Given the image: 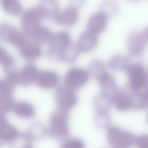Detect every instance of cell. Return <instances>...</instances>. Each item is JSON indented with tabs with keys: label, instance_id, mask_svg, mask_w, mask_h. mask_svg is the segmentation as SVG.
Returning a JSON list of instances; mask_svg holds the SVG:
<instances>
[{
	"label": "cell",
	"instance_id": "obj_12",
	"mask_svg": "<svg viewBox=\"0 0 148 148\" xmlns=\"http://www.w3.org/2000/svg\"><path fill=\"white\" fill-rule=\"evenodd\" d=\"M77 7L71 5L61 12H59L53 21L64 26H71L75 24L78 18Z\"/></svg>",
	"mask_w": 148,
	"mask_h": 148
},
{
	"label": "cell",
	"instance_id": "obj_27",
	"mask_svg": "<svg viewBox=\"0 0 148 148\" xmlns=\"http://www.w3.org/2000/svg\"><path fill=\"white\" fill-rule=\"evenodd\" d=\"M39 4L42 7L45 13L46 17L53 21L59 12L58 5L54 1H42Z\"/></svg>",
	"mask_w": 148,
	"mask_h": 148
},
{
	"label": "cell",
	"instance_id": "obj_26",
	"mask_svg": "<svg viewBox=\"0 0 148 148\" xmlns=\"http://www.w3.org/2000/svg\"><path fill=\"white\" fill-rule=\"evenodd\" d=\"M1 7L7 13L12 15L16 16L21 12L22 6L18 1L15 0H2Z\"/></svg>",
	"mask_w": 148,
	"mask_h": 148
},
{
	"label": "cell",
	"instance_id": "obj_34",
	"mask_svg": "<svg viewBox=\"0 0 148 148\" xmlns=\"http://www.w3.org/2000/svg\"><path fill=\"white\" fill-rule=\"evenodd\" d=\"M28 148V147H26V148Z\"/></svg>",
	"mask_w": 148,
	"mask_h": 148
},
{
	"label": "cell",
	"instance_id": "obj_25",
	"mask_svg": "<svg viewBox=\"0 0 148 148\" xmlns=\"http://www.w3.org/2000/svg\"><path fill=\"white\" fill-rule=\"evenodd\" d=\"M116 110L123 112L130 108V101L128 95L122 90L119 92L113 100V103Z\"/></svg>",
	"mask_w": 148,
	"mask_h": 148
},
{
	"label": "cell",
	"instance_id": "obj_32",
	"mask_svg": "<svg viewBox=\"0 0 148 148\" xmlns=\"http://www.w3.org/2000/svg\"><path fill=\"white\" fill-rule=\"evenodd\" d=\"M61 148H84L82 141L77 139H72L66 142Z\"/></svg>",
	"mask_w": 148,
	"mask_h": 148
},
{
	"label": "cell",
	"instance_id": "obj_31",
	"mask_svg": "<svg viewBox=\"0 0 148 148\" xmlns=\"http://www.w3.org/2000/svg\"><path fill=\"white\" fill-rule=\"evenodd\" d=\"M95 122L100 125H107L109 123L110 117L108 112H97L95 117Z\"/></svg>",
	"mask_w": 148,
	"mask_h": 148
},
{
	"label": "cell",
	"instance_id": "obj_14",
	"mask_svg": "<svg viewBox=\"0 0 148 148\" xmlns=\"http://www.w3.org/2000/svg\"><path fill=\"white\" fill-rule=\"evenodd\" d=\"M26 34L35 42L41 44L49 43L53 35L49 28L40 24L32 27Z\"/></svg>",
	"mask_w": 148,
	"mask_h": 148
},
{
	"label": "cell",
	"instance_id": "obj_22",
	"mask_svg": "<svg viewBox=\"0 0 148 148\" xmlns=\"http://www.w3.org/2000/svg\"><path fill=\"white\" fill-rule=\"evenodd\" d=\"M17 135L16 130L7 123L3 114H0V138L5 141H10Z\"/></svg>",
	"mask_w": 148,
	"mask_h": 148
},
{
	"label": "cell",
	"instance_id": "obj_16",
	"mask_svg": "<svg viewBox=\"0 0 148 148\" xmlns=\"http://www.w3.org/2000/svg\"><path fill=\"white\" fill-rule=\"evenodd\" d=\"M18 49L20 55L27 60L36 59L39 58L42 54V51L39 45L35 42H33L28 39Z\"/></svg>",
	"mask_w": 148,
	"mask_h": 148
},
{
	"label": "cell",
	"instance_id": "obj_1",
	"mask_svg": "<svg viewBox=\"0 0 148 148\" xmlns=\"http://www.w3.org/2000/svg\"><path fill=\"white\" fill-rule=\"evenodd\" d=\"M107 138L109 144L114 148H130L135 143L136 140L132 133L114 126L108 130Z\"/></svg>",
	"mask_w": 148,
	"mask_h": 148
},
{
	"label": "cell",
	"instance_id": "obj_10",
	"mask_svg": "<svg viewBox=\"0 0 148 148\" xmlns=\"http://www.w3.org/2000/svg\"><path fill=\"white\" fill-rule=\"evenodd\" d=\"M39 71L34 64L29 63L26 64L17 74V83L27 86L36 83Z\"/></svg>",
	"mask_w": 148,
	"mask_h": 148
},
{
	"label": "cell",
	"instance_id": "obj_13",
	"mask_svg": "<svg viewBox=\"0 0 148 148\" xmlns=\"http://www.w3.org/2000/svg\"><path fill=\"white\" fill-rule=\"evenodd\" d=\"M101 92L113 101L119 92L117 84L114 78L107 73L97 80Z\"/></svg>",
	"mask_w": 148,
	"mask_h": 148
},
{
	"label": "cell",
	"instance_id": "obj_4",
	"mask_svg": "<svg viewBox=\"0 0 148 148\" xmlns=\"http://www.w3.org/2000/svg\"><path fill=\"white\" fill-rule=\"evenodd\" d=\"M54 98L57 107L68 110L73 108L77 101L75 91L64 85L56 88Z\"/></svg>",
	"mask_w": 148,
	"mask_h": 148
},
{
	"label": "cell",
	"instance_id": "obj_3",
	"mask_svg": "<svg viewBox=\"0 0 148 148\" xmlns=\"http://www.w3.org/2000/svg\"><path fill=\"white\" fill-rule=\"evenodd\" d=\"M27 38L11 24L7 22L0 23V40L10 44L17 49L25 43Z\"/></svg>",
	"mask_w": 148,
	"mask_h": 148
},
{
	"label": "cell",
	"instance_id": "obj_11",
	"mask_svg": "<svg viewBox=\"0 0 148 148\" xmlns=\"http://www.w3.org/2000/svg\"><path fill=\"white\" fill-rule=\"evenodd\" d=\"M60 77L55 71L45 70L39 71L36 82L38 86L44 89L56 88L58 85Z\"/></svg>",
	"mask_w": 148,
	"mask_h": 148
},
{
	"label": "cell",
	"instance_id": "obj_29",
	"mask_svg": "<svg viewBox=\"0 0 148 148\" xmlns=\"http://www.w3.org/2000/svg\"><path fill=\"white\" fill-rule=\"evenodd\" d=\"M14 103L13 97L0 94V114H4L12 110Z\"/></svg>",
	"mask_w": 148,
	"mask_h": 148
},
{
	"label": "cell",
	"instance_id": "obj_2",
	"mask_svg": "<svg viewBox=\"0 0 148 148\" xmlns=\"http://www.w3.org/2000/svg\"><path fill=\"white\" fill-rule=\"evenodd\" d=\"M128 76V85L136 90L148 88V74L141 61L132 64L126 71Z\"/></svg>",
	"mask_w": 148,
	"mask_h": 148
},
{
	"label": "cell",
	"instance_id": "obj_7",
	"mask_svg": "<svg viewBox=\"0 0 148 148\" xmlns=\"http://www.w3.org/2000/svg\"><path fill=\"white\" fill-rule=\"evenodd\" d=\"M147 41V29L131 33L128 38L127 43L130 55L140 56L145 48Z\"/></svg>",
	"mask_w": 148,
	"mask_h": 148
},
{
	"label": "cell",
	"instance_id": "obj_20",
	"mask_svg": "<svg viewBox=\"0 0 148 148\" xmlns=\"http://www.w3.org/2000/svg\"><path fill=\"white\" fill-rule=\"evenodd\" d=\"M131 60L129 56L121 54L112 56L109 61L108 65L112 69L117 71H126L130 65Z\"/></svg>",
	"mask_w": 148,
	"mask_h": 148
},
{
	"label": "cell",
	"instance_id": "obj_8",
	"mask_svg": "<svg viewBox=\"0 0 148 148\" xmlns=\"http://www.w3.org/2000/svg\"><path fill=\"white\" fill-rule=\"evenodd\" d=\"M128 95L130 101V108L139 110L145 108L148 105V88L136 90L127 84L122 89Z\"/></svg>",
	"mask_w": 148,
	"mask_h": 148
},
{
	"label": "cell",
	"instance_id": "obj_23",
	"mask_svg": "<svg viewBox=\"0 0 148 148\" xmlns=\"http://www.w3.org/2000/svg\"><path fill=\"white\" fill-rule=\"evenodd\" d=\"M113 103V101L112 99L101 92L95 97L92 103L94 108L97 112H108Z\"/></svg>",
	"mask_w": 148,
	"mask_h": 148
},
{
	"label": "cell",
	"instance_id": "obj_17",
	"mask_svg": "<svg viewBox=\"0 0 148 148\" xmlns=\"http://www.w3.org/2000/svg\"><path fill=\"white\" fill-rule=\"evenodd\" d=\"M46 17L45 12L40 5L27 10L22 16L21 23H40Z\"/></svg>",
	"mask_w": 148,
	"mask_h": 148
},
{
	"label": "cell",
	"instance_id": "obj_15",
	"mask_svg": "<svg viewBox=\"0 0 148 148\" xmlns=\"http://www.w3.org/2000/svg\"><path fill=\"white\" fill-rule=\"evenodd\" d=\"M98 40L97 34L88 30L80 35L77 45L80 51L88 52L95 48Z\"/></svg>",
	"mask_w": 148,
	"mask_h": 148
},
{
	"label": "cell",
	"instance_id": "obj_18",
	"mask_svg": "<svg viewBox=\"0 0 148 148\" xmlns=\"http://www.w3.org/2000/svg\"><path fill=\"white\" fill-rule=\"evenodd\" d=\"M107 18L100 12L94 14L89 19L87 25L88 30L97 34L102 32L106 27Z\"/></svg>",
	"mask_w": 148,
	"mask_h": 148
},
{
	"label": "cell",
	"instance_id": "obj_6",
	"mask_svg": "<svg viewBox=\"0 0 148 148\" xmlns=\"http://www.w3.org/2000/svg\"><path fill=\"white\" fill-rule=\"evenodd\" d=\"M71 42L70 35L64 31L59 32L54 35L49 42V55L52 60H59L60 53Z\"/></svg>",
	"mask_w": 148,
	"mask_h": 148
},
{
	"label": "cell",
	"instance_id": "obj_9",
	"mask_svg": "<svg viewBox=\"0 0 148 148\" xmlns=\"http://www.w3.org/2000/svg\"><path fill=\"white\" fill-rule=\"evenodd\" d=\"M69 110L57 107L52 113L50 118L51 127L58 134L63 135L67 131Z\"/></svg>",
	"mask_w": 148,
	"mask_h": 148
},
{
	"label": "cell",
	"instance_id": "obj_30",
	"mask_svg": "<svg viewBox=\"0 0 148 148\" xmlns=\"http://www.w3.org/2000/svg\"><path fill=\"white\" fill-rule=\"evenodd\" d=\"M16 62L14 58L0 46V64L3 67L11 66Z\"/></svg>",
	"mask_w": 148,
	"mask_h": 148
},
{
	"label": "cell",
	"instance_id": "obj_19",
	"mask_svg": "<svg viewBox=\"0 0 148 148\" xmlns=\"http://www.w3.org/2000/svg\"><path fill=\"white\" fill-rule=\"evenodd\" d=\"M12 110L17 116L25 119H29L35 114V110L31 103L25 101L14 102Z\"/></svg>",
	"mask_w": 148,
	"mask_h": 148
},
{
	"label": "cell",
	"instance_id": "obj_33",
	"mask_svg": "<svg viewBox=\"0 0 148 148\" xmlns=\"http://www.w3.org/2000/svg\"><path fill=\"white\" fill-rule=\"evenodd\" d=\"M148 136L146 135H142L136 138L135 143L137 148H148Z\"/></svg>",
	"mask_w": 148,
	"mask_h": 148
},
{
	"label": "cell",
	"instance_id": "obj_5",
	"mask_svg": "<svg viewBox=\"0 0 148 148\" xmlns=\"http://www.w3.org/2000/svg\"><path fill=\"white\" fill-rule=\"evenodd\" d=\"M89 76L88 71L83 69L77 67L71 68L65 74L64 85L76 91L87 83Z\"/></svg>",
	"mask_w": 148,
	"mask_h": 148
},
{
	"label": "cell",
	"instance_id": "obj_21",
	"mask_svg": "<svg viewBox=\"0 0 148 148\" xmlns=\"http://www.w3.org/2000/svg\"><path fill=\"white\" fill-rule=\"evenodd\" d=\"M80 51L77 45L71 42L61 52L59 60L67 63L73 62L77 59Z\"/></svg>",
	"mask_w": 148,
	"mask_h": 148
},
{
	"label": "cell",
	"instance_id": "obj_28",
	"mask_svg": "<svg viewBox=\"0 0 148 148\" xmlns=\"http://www.w3.org/2000/svg\"><path fill=\"white\" fill-rule=\"evenodd\" d=\"M99 10V12L108 18L114 16L117 14L118 7L114 2L111 1H106L101 3Z\"/></svg>",
	"mask_w": 148,
	"mask_h": 148
},
{
	"label": "cell",
	"instance_id": "obj_24",
	"mask_svg": "<svg viewBox=\"0 0 148 148\" xmlns=\"http://www.w3.org/2000/svg\"><path fill=\"white\" fill-rule=\"evenodd\" d=\"M87 71L89 75L97 80L108 73L105 64L98 59H94L91 62Z\"/></svg>",
	"mask_w": 148,
	"mask_h": 148
}]
</instances>
